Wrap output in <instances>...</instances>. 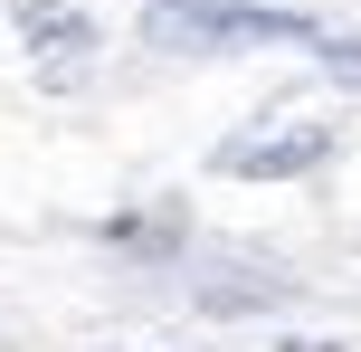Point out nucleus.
Here are the masks:
<instances>
[{"instance_id":"1","label":"nucleus","mask_w":361,"mask_h":352,"mask_svg":"<svg viewBox=\"0 0 361 352\" xmlns=\"http://www.w3.org/2000/svg\"><path fill=\"white\" fill-rule=\"evenodd\" d=\"M228 38H324V29L267 0H152L143 10V48H228Z\"/></svg>"},{"instance_id":"2","label":"nucleus","mask_w":361,"mask_h":352,"mask_svg":"<svg viewBox=\"0 0 361 352\" xmlns=\"http://www.w3.org/2000/svg\"><path fill=\"white\" fill-rule=\"evenodd\" d=\"M324 152H333V124H295V133H267V143H228L219 171H238V181H295Z\"/></svg>"},{"instance_id":"3","label":"nucleus","mask_w":361,"mask_h":352,"mask_svg":"<svg viewBox=\"0 0 361 352\" xmlns=\"http://www.w3.org/2000/svg\"><path fill=\"white\" fill-rule=\"evenodd\" d=\"M19 29H29V48H48V57L95 48V19L76 10V0H19Z\"/></svg>"},{"instance_id":"4","label":"nucleus","mask_w":361,"mask_h":352,"mask_svg":"<svg viewBox=\"0 0 361 352\" xmlns=\"http://www.w3.org/2000/svg\"><path fill=\"white\" fill-rule=\"evenodd\" d=\"M314 57H324L333 86H361V38H314Z\"/></svg>"},{"instance_id":"5","label":"nucleus","mask_w":361,"mask_h":352,"mask_svg":"<svg viewBox=\"0 0 361 352\" xmlns=\"http://www.w3.org/2000/svg\"><path fill=\"white\" fill-rule=\"evenodd\" d=\"M276 352H343V343H305V334H295V343H276Z\"/></svg>"}]
</instances>
